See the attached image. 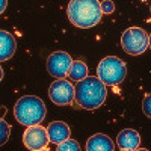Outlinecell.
Listing matches in <instances>:
<instances>
[{"instance_id": "8992f818", "label": "cell", "mask_w": 151, "mask_h": 151, "mask_svg": "<svg viewBox=\"0 0 151 151\" xmlns=\"http://www.w3.org/2000/svg\"><path fill=\"white\" fill-rule=\"evenodd\" d=\"M76 88L67 79H58L48 88L50 100L58 106H70L74 103Z\"/></svg>"}, {"instance_id": "5b68a950", "label": "cell", "mask_w": 151, "mask_h": 151, "mask_svg": "<svg viewBox=\"0 0 151 151\" xmlns=\"http://www.w3.org/2000/svg\"><path fill=\"white\" fill-rule=\"evenodd\" d=\"M122 50L130 56H139L150 45V35L142 27H129L121 36Z\"/></svg>"}, {"instance_id": "3957f363", "label": "cell", "mask_w": 151, "mask_h": 151, "mask_svg": "<svg viewBox=\"0 0 151 151\" xmlns=\"http://www.w3.org/2000/svg\"><path fill=\"white\" fill-rule=\"evenodd\" d=\"M45 104L40 97L35 95H24L18 98L14 106V116L21 124L30 127V125L41 124L45 118Z\"/></svg>"}, {"instance_id": "ba28073f", "label": "cell", "mask_w": 151, "mask_h": 151, "mask_svg": "<svg viewBox=\"0 0 151 151\" xmlns=\"http://www.w3.org/2000/svg\"><path fill=\"white\" fill-rule=\"evenodd\" d=\"M73 65V59L67 52H55L47 59V71L55 79H65Z\"/></svg>"}, {"instance_id": "7a4b0ae2", "label": "cell", "mask_w": 151, "mask_h": 151, "mask_svg": "<svg viewBox=\"0 0 151 151\" xmlns=\"http://www.w3.org/2000/svg\"><path fill=\"white\" fill-rule=\"evenodd\" d=\"M67 14L68 20L76 27L89 29L100 23L103 11L98 0H70Z\"/></svg>"}, {"instance_id": "52a82bcc", "label": "cell", "mask_w": 151, "mask_h": 151, "mask_svg": "<svg viewBox=\"0 0 151 151\" xmlns=\"http://www.w3.org/2000/svg\"><path fill=\"white\" fill-rule=\"evenodd\" d=\"M50 142L48 132L45 127H42L41 124L30 125L26 129V132L23 133V144L26 148L32 151H41L45 150Z\"/></svg>"}, {"instance_id": "ac0fdd59", "label": "cell", "mask_w": 151, "mask_h": 151, "mask_svg": "<svg viewBox=\"0 0 151 151\" xmlns=\"http://www.w3.org/2000/svg\"><path fill=\"white\" fill-rule=\"evenodd\" d=\"M6 5H8V0H0V14H3L6 11Z\"/></svg>"}, {"instance_id": "9a60e30c", "label": "cell", "mask_w": 151, "mask_h": 151, "mask_svg": "<svg viewBox=\"0 0 151 151\" xmlns=\"http://www.w3.org/2000/svg\"><path fill=\"white\" fill-rule=\"evenodd\" d=\"M0 130H2V133H0V145H5L9 139V133H11V125L2 118L0 119Z\"/></svg>"}, {"instance_id": "7c38bea8", "label": "cell", "mask_w": 151, "mask_h": 151, "mask_svg": "<svg viewBox=\"0 0 151 151\" xmlns=\"http://www.w3.org/2000/svg\"><path fill=\"white\" fill-rule=\"evenodd\" d=\"M15 48H17V42L12 33L6 30H0V60L2 62L9 60L14 56Z\"/></svg>"}, {"instance_id": "9c48e42d", "label": "cell", "mask_w": 151, "mask_h": 151, "mask_svg": "<svg viewBox=\"0 0 151 151\" xmlns=\"http://www.w3.org/2000/svg\"><path fill=\"white\" fill-rule=\"evenodd\" d=\"M116 145L122 151H134L141 145V134L133 129H124L116 137Z\"/></svg>"}, {"instance_id": "e0dca14e", "label": "cell", "mask_w": 151, "mask_h": 151, "mask_svg": "<svg viewBox=\"0 0 151 151\" xmlns=\"http://www.w3.org/2000/svg\"><path fill=\"white\" fill-rule=\"evenodd\" d=\"M101 11H103V14H112V12L115 11V3H113L112 0H103Z\"/></svg>"}, {"instance_id": "8fae6325", "label": "cell", "mask_w": 151, "mask_h": 151, "mask_svg": "<svg viewBox=\"0 0 151 151\" xmlns=\"http://www.w3.org/2000/svg\"><path fill=\"white\" fill-rule=\"evenodd\" d=\"M86 150L88 151H113L115 150V144L107 134L97 133L86 141Z\"/></svg>"}, {"instance_id": "30bf717a", "label": "cell", "mask_w": 151, "mask_h": 151, "mask_svg": "<svg viewBox=\"0 0 151 151\" xmlns=\"http://www.w3.org/2000/svg\"><path fill=\"white\" fill-rule=\"evenodd\" d=\"M47 132H48V137H50V142H53L55 145L64 142L65 139H68L70 134H71V130L68 127L67 122H62V121H53L48 124L47 127Z\"/></svg>"}, {"instance_id": "4fadbf2b", "label": "cell", "mask_w": 151, "mask_h": 151, "mask_svg": "<svg viewBox=\"0 0 151 151\" xmlns=\"http://www.w3.org/2000/svg\"><path fill=\"white\" fill-rule=\"evenodd\" d=\"M68 77L74 82H80L85 77H88V65L83 60H73V65L70 68Z\"/></svg>"}, {"instance_id": "2e32d148", "label": "cell", "mask_w": 151, "mask_h": 151, "mask_svg": "<svg viewBox=\"0 0 151 151\" xmlns=\"http://www.w3.org/2000/svg\"><path fill=\"white\" fill-rule=\"evenodd\" d=\"M142 110L145 113V116H148L151 119V94H147L144 97V101H142Z\"/></svg>"}, {"instance_id": "ffe728a7", "label": "cell", "mask_w": 151, "mask_h": 151, "mask_svg": "<svg viewBox=\"0 0 151 151\" xmlns=\"http://www.w3.org/2000/svg\"><path fill=\"white\" fill-rule=\"evenodd\" d=\"M150 11H151V8H150Z\"/></svg>"}, {"instance_id": "6da1fadb", "label": "cell", "mask_w": 151, "mask_h": 151, "mask_svg": "<svg viewBox=\"0 0 151 151\" xmlns=\"http://www.w3.org/2000/svg\"><path fill=\"white\" fill-rule=\"evenodd\" d=\"M76 88V95L74 101L79 107L86 109V110H94L103 106L107 97V89L106 85L100 80L98 77L88 76L83 80L77 82Z\"/></svg>"}, {"instance_id": "5bb4252c", "label": "cell", "mask_w": 151, "mask_h": 151, "mask_svg": "<svg viewBox=\"0 0 151 151\" xmlns=\"http://www.w3.org/2000/svg\"><path fill=\"white\" fill-rule=\"evenodd\" d=\"M56 150L58 151H80V145H79L77 141L70 139V137H68V139H65L64 142L58 144Z\"/></svg>"}, {"instance_id": "d6986e66", "label": "cell", "mask_w": 151, "mask_h": 151, "mask_svg": "<svg viewBox=\"0 0 151 151\" xmlns=\"http://www.w3.org/2000/svg\"><path fill=\"white\" fill-rule=\"evenodd\" d=\"M148 48L151 50V35H150V45H148Z\"/></svg>"}, {"instance_id": "277c9868", "label": "cell", "mask_w": 151, "mask_h": 151, "mask_svg": "<svg viewBox=\"0 0 151 151\" xmlns=\"http://www.w3.org/2000/svg\"><path fill=\"white\" fill-rule=\"evenodd\" d=\"M127 74V65L116 56H107L100 60L97 67V77L106 86H115L124 82Z\"/></svg>"}]
</instances>
